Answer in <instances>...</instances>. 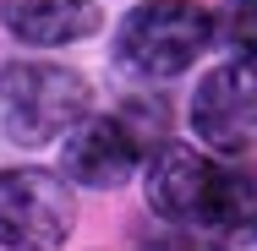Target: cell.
Here are the masks:
<instances>
[{
	"mask_svg": "<svg viewBox=\"0 0 257 251\" xmlns=\"http://www.w3.org/2000/svg\"><path fill=\"white\" fill-rule=\"evenodd\" d=\"M148 207L164 224H186V229L257 224V175L164 142L148 164Z\"/></svg>",
	"mask_w": 257,
	"mask_h": 251,
	"instance_id": "1",
	"label": "cell"
},
{
	"mask_svg": "<svg viewBox=\"0 0 257 251\" xmlns=\"http://www.w3.org/2000/svg\"><path fill=\"white\" fill-rule=\"evenodd\" d=\"M93 104L82 71L55 60H11L0 66V131L22 148H44L60 131H71Z\"/></svg>",
	"mask_w": 257,
	"mask_h": 251,
	"instance_id": "2",
	"label": "cell"
},
{
	"mask_svg": "<svg viewBox=\"0 0 257 251\" xmlns=\"http://www.w3.org/2000/svg\"><path fill=\"white\" fill-rule=\"evenodd\" d=\"M213 44V11L197 0H143L120 33L115 60L137 77H175Z\"/></svg>",
	"mask_w": 257,
	"mask_h": 251,
	"instance_id": "3",
	"label": "cell"
},
{
	"mask_svg": "<svg viewBox=\"0 0 257 251\" xmlns=\"http://www.w3.org/2000/svg\"><path fill=\"white\" fill-rule=\"evenodd\" d=\"M192 131L213 153H246L257 148V60L235 55L219 60L192 93Z\"/></svg>",
	"mask_w": 257,
	"mask_h": 251,
	"instance_id": "4",
	"label": "cell"
},
{
	"mask_svg": "<svg viewBox=\"0 0 257 251\" xmlns=\"http://www.w3.org/2000/svg\"><path fill=\"white\" fill-rule=\"evenodd\" d=\"M77 202L66 180L50 169H0V246L33 251V246H60L71 235Z\"/></svg>",
	"mask_w": 257,
	"mask_h": 251,
	"instance_id": "5",
	"label": "cell"
},
{
	"mask_svg": "<svg viewBox=\"0 0 257 251\" xmlns=\"http://www.w3.org/2000/svg\"><path fill=\"white\" fill-rule=\"evenodd\" d=\"M137 158H143V148L120 126V115L115 120L109 115H82L60 142V175L88 186V191H115V186L132 180Z\"/></svg>",
	"mask_w": 257,
	"mask_h": 251,
	"instance_id": "6",
	"label": "cell"
},
{
	"mask_svg": "<svg viewBox=\"0 0 257 251\" xmlns=\"http://www.w3.org/2000/svg\"><path fill=\"white\" fill-rule=\"evenodd\" d=\"M0 22L11 39L55 50V44H77V39L99 33L104 17L93 0H0Z\"/></svg>",
	"mask_w": 257,
	"mask_h": 251,
	"instance_id": "7",
	"label": "cell"
},
{
	"mask_svg": "<svg viewBox=\"0 0 257 251\" xmlns=\"http://www.w3.org/2000/svg\"><path fill=\"white\" fill-rule=\"evenodd\" d=\"M120 126L132 131V142L137 148H148V153H159L164 148V131H170V104L164 99H132L126 109H120Z\"/></svg>",
	"mask_w": 257,
	"mask_h": 251,
	"instance_id": "8",
	"label": "cell"
},
{
	"mask_svg": "<svg viewBox=\"0 0 257 251\" xmlns=\"http://www.w3.org/2000/svg\"><path fill=\"white\" fill-rule=\"evenodd\" d=\"M230 39H235V50L252 55L257 60V0H241L235 6V17H230Z\"/></svg>",
	"mask_w": 257,
	"mask_h": 251,
	"instance_id": "9",
	"label": "cell"
}]
</instances>
